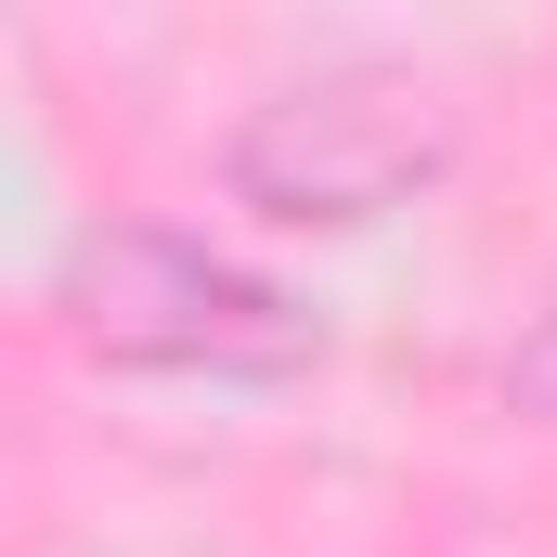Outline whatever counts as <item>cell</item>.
<instances>
[{"instance_id":"cell-1","label":"cell","mask_w":557,"mask_h":557,"mask_svg":"<svg viewBox=\"0 0 557 557\" xmlns=\"http://www.w3.org/2000/svg\"><path fill=\"white\" fill-rule=\"evenodd\" d=\"M52 337L104 376H311L324 363V311L247 273L234 247L182 234V221H91L52 260Z\"/></svg>"},{"instance_id":"cell-2","label":"cell","mask_w":557,"mask_h":557,"mask_svg":"<svg viewBox=\"0 0 557 557\" xmlns=\"http://www.w3.org/2000/svg\"><path fill=\"white\" fill-rule=\"evenodd\" d=\"M454 156H467L454 91L416 78V65L350 52V65H311V78L260 91V104L221 131V195L260 208L273 234H363V221L441 195Z\"/></svg>"},{"instance_id":"cell-3","label":"cell","mask_w":557,"mask_h":557,"mask_svg":"<svg viewBox=\"0 0 557 557\" xmlns=\"http://www.w3.org/2000/svg\"><path fill=\"white\" fill-rule=\"evenodd\" d=\"M506 389H519V403H532V416L557 428V311H545V324H532V350L506 363Z\"/></svg>"}]
</instances>
